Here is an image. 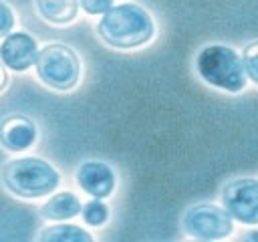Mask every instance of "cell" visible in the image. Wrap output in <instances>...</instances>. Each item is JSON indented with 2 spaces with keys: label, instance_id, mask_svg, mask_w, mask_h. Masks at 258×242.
I'll return each mask as SVG.
<instances>
[{
  "label": "cell",
  "instance_id": "6da1fadb",
  "mask_svg": "<svg viewBox=\"0 0 258 242\" xmlns=\"http://www.w3.org/2000/svg\"><path fill=\"white\" fill-rule=\"evenodd\" d=\"M97 34L101 40L113 48L129 50L147 44L155 34V22L151 14L135 4V2H123L113 4L99 20Z\"/></svg>",
  "mask_w": 258,
  "mask_h": 242
},
{
  "label": "cell",
  "instance_id": "7a4b0ae2",
  "mask_svg": "<svg viewBox=\"0 0 258 242\" xmlns=\"http://www.w3.org/2000/svg\"><path fill=\"white\" fill-rule=\"evenodd\" d=\"M0 179L4 188L26 200L44 198L60 184V173L52 163L42 157H14L2 165Z\"/></svg>",
  "mask_w": 258,
  "mask_h": 242
},
{
  "label": "cell",
  "instance_id": "3957f363",
  "mask_svg": "<svg viewBox=\"0 0 258 242\" xmlns=\"http://www.w3.org/2000/svg\"><path fill=\"white\" fill-rule=\"evenodd\" d=\"M196 73L204 83L226 93H240L248 83L242 56L226 44L204 46L196 56Z\"/></svg>",
  "mask_w": 258,
  "mask_h": 242
},
{
  "label": "cell",
  "instance_id": "277c9868",
  "mask_svg": "<svg viewBox=\"0 0 258 242\" xmlns=\"http://www.w3.org/2000/svg\"><path fill=\"white\" fill-rule=\"evenodd\" d=\"M34 65L38 79L54 91H71L81 79L79 54L62 42H50L42 46L36 54Z\"/></svg>",
  "mask_w": 258,
  "mask_h": 242
},
{
  "label": "cell",
  "instance_id": "5b68a950",
  "mask_svg": "<svg viewBox=\"0 0 258 242\" xmlns=\"http://www.w3.org/2000/svg\"><path fill=\"white\" fill-rule=\"evenodd\" d=\"M181 230L196 240H224L232 234V216L210 202L189 206L181 216Z\"/></svg>",
  "mask_w": 258,
  "mask_h": 242
},
{
  "label": "cell",
  "instance_id": "8992f818",
  "mask_svg": "<svg viewBox=\"0 0 258 242\" xmlns=\"http://www.w3.org/2000/svg\"><path fill=\"white\" fill-rule=\"evenodd\" d=\"M224 210L246 226H258V177H236L222 188Z\"/></svg>",
  "mask_w": 258,
  "mask_h": 242
},
{
  "label": "cell",
  "instance_id": "52a82bcc",
  "mask_svg": "<svg viewBox=\"0 0 258 242\" xmlns=\"http://www.w3.org/2000/svg\"><path fill=\"white\" fill-rule=\"evenodd\" d=\"M75 177H77L79 188L85 194H89L91 198H101V200L109 198L117 186V175H115L113 167L99 159L83 161L79 165Z\"/></svg>",
  "mask_w": 258,
  "mask_h": 242
},
{
  "label": "cell",
  "instance_id": "ba28073f",
  "mask_svg": "<svg viewBox=\"0 0 258 242\" xmlns=\"http://www.w3.org/2000/svg\"><path fill=\"white\" fill-rule=\"evenodd\" d=\"M38 44L28 32H8L0 44V60L10 71H26L36 63Z\"/></svg>",
  "mask_w": 258,
  "mask_h": 242
},
{
  "label": "cell",
  "instance_id": "9c48e42d",
  "mask_svg": "<svg viewBox=\"0 0 258 242\" xmlns=\"http://www.w3.org/2000/svg\"><path fill=\"white\" fill-rule=\"evenodd\" d=\"M38 137L36 125L24 115H10L0 123V145L8 151H26Z\"/></svg>",
  "mask_w": 258,
  "mask_h": 242
},
{
  "label": "cell",
  "instance_id": "30bf717a",
  "mask_svg": "<svg viewBox=\"0 0 258 242\" xmlns=\"http://www.w3.org/2000/svg\"><path fill=\"white\" fill-rule=\"evenodd\" d=\"M81 200L77 194L73 192H58L52 194L42 206H40V216L44 220H54V222H62V220H71L77 214H81Z\"/></svg>",
  "mask_w": 258,
  "mask_h": 242
},
{
  "label": "cell",
  "instance_id": "8fae6325",
  "mask_svg": "<svg viewBox=\"0 0 258 242\" xmlns=\"http://www.w3.org/2000/svg\"><path fill=\"white\" fill-rule=\"evenodd\" d=\"M36 12L42 20L64 26L73 22L79 14V0H34Z\"/></svg>",
  "mask_w": 258,
  "mask_h": 242
},
{
  "label": "cell",
  "instance_id": "7c38bea8",
  "mask_svg": "<svg viewBox=\"0 0 258 242\" xmlns=\"http://www.w3.org/2000/svg\"><path fill=\"white\" fill-rule=\"evenodd\" d=\"M40 242H93V236L75 224H54L46 226L38 234Z\"/></svg>",
  "mask_w": 258,
  "mask_h": 242
},
{
  "label": "cell",
  "instance_id": "4fadbf2b",
  "mask_svg": "<svg viewBox=\"0 0 258 242\" xmlns=\"http://www.w3.org/2000/svg\"><path fill=\"white\" fill-rule=\"evenodd\" d=\"M81 214H83L85 224L93 228H99L109 220V208L105 202H101V198H93L91 202H87L81 208Z\"/></svg>",
  "mask_w": 258,
  "mask_h": 242
},
{
  "label": "cell",
  "instance_id": "5bb4252c",
  "mask_svg": "<svg viewBox=\"0 0 258 242\" xmlns=\"http://www.w3.org/2000/svg\"><path fill=\"white\" fill-rule=\"evenodd\" d=\"M242 65L246 71V77L258 85V40H252L242 50Z\"/></svg>",
  "mask_w": 258,
  "mask_h": 242
},
{
  "label": "cell",
  "instance_id": "9a60e30c",
  "mask_svg": "<svg viewBox=\"0 0 258 242\" xmlns=\"http://www.w3.org/2000/svg\"><path fill=\"white\" fill-rule=\"evenodd\" d=\"M113 4H115V0H79V6H81L87 14H91V16L105 14Z\"/></svg>",
  "mask_w": 258,
  "mask_h": 242
},
{
  "label": "cell",
  "instance_id": "2e32d148",
  "mask_svg": "<svg viewBox=\"0 0 258 242\" xmlns=\"http://www.w3.org/2000/svg\"><path fill=\"white\" fill-rule=\"evenodd\" d=\"M14 22H16V18H14L12 8H10L6 2L0 0V38L6 36V34L14 28Z\"/></svg>",
  "mask_w": 258,
  "mask_h": 242
},
{
  "label": "cell",
  "instance_id": "e0dca14e",
  "mask_svg": "<svg viewBox=\"0 0 258 242\" xmlns=\"http://www.w3.org/2000/svg\"><path fill=\"white\" fill-rule=\"evenodd\" d=\"M6 85H8V73H6V67L0 60V93L6 89Z\"/></svg>",
  "mask_w": 258,
  "mask_h": 242
}]
</instances>
